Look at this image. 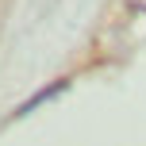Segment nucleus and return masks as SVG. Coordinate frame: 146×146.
Listing matches in <instances>:
<instances>
[{
    "instance_id": "f03ea898",
    "label": "nucleus",
    "mask_w": 146,
    "mask_h": 146,
    "mask_svg": "<svg viewBox=\"0 0 146 146\" xmlns=\"http://www.w3.org/2000/svg\"><path fill=\"white\" fill-rule=\"evenodd\" d=\"M127 8H131V12H146V0H123Z\"/></svg>"
},
{
    "instance_id": "f257e3e1",
    "label": "nucleus",
    "mask_w": 146,
    "mask_h": 146,
    "mask_svg": "<svg viewBox=\"0 0 146 146\" xmlns=\"http://www.w3.org/2000/svg\"><path fill=\"white\" fill-rule=\"evenodd\" d=\"M66 88H69V81H50V85H46V88H38V92L31 96V100L23 104V108L15 111V115H27V111H35L38 104H46V100H54V96H62V92H66Z\"/></svg>"
}]
</instances>
